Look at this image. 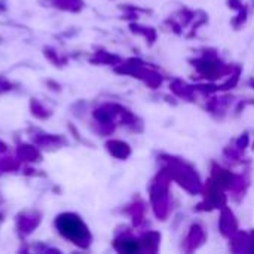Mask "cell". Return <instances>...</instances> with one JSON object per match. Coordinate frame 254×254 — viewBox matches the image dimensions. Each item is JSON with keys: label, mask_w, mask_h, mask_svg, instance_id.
<instances>
[{"label": "cell", "mask_w": 254, "mask_h": 254, "mask_svg": "<svg viewBox=\"0 0 254 254\" xmlns=\"http://www.w3.org/2000/svg\"><path fill=\"white\" fill-rule=\"evenodd\" d=\"M60 229L65 237H68L71 240H80L85 235L83 225L77 219L70 217V216L60 219Z\"/></svg>", "instance_id": "cell-1"}]
</instances>
